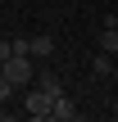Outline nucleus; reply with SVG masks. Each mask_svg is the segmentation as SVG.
I'll list each match as a JSON object with an SVG mask.
<instances>
[{
	"mask_svg": "<svg viewBox=\"0 0 118 122\" xmlns=\"http://www.w3.org/2000/svg\"><path fill=\"white\" fill-rule=\"evenodd\" d=\"M5 77H9L18 91H27V86H32V54H9V59H5Z\"/></svg>",
	"mask_w": 118,
	"mask_h": 122,
	"instance_id": "f257e3e1",
	"label": "nucleus"
},
{
	"mask_svg": "<svg viewBox=\"0 0 118 122\" xmlns=\"http://www.w3.org/2000/svg\"><path fill=\"white\" fill-rule=\"evenodd\" d=\"M23 104H27V113H32V118H50V95H45L41 86H27Z\"/></svg>",
	"mask_w": 118,
	"mask_h": 122,
	"instance_id": "f03ea898",
	"label": "nucleus"
},
{
	"mask_svg": "<svg viewBox=\"0 0 118 122\" xmlns=\"http://www.w3.org/2000/svg\"><path fill=\"white\" fill-rule=\"evenodd\" d=\"M50 118H59V122H73V118H77L73 100H68V95H55V100H50Z\"/></svg>",
	"mask_w": 118,
	"mask_h": 122,
	"instance_id": "7ed1b4c3",
	"label": "nucleus"
},
{
	"mask_svg": "<svg viewBox=\"0 0 118 122\" xmlns=\"http://www.w3.org/2000/svg\"><path fill=\"white\" fill-rule=\"evenodd\" d=\"M27 50H32V59H50L55 54V36H27Z\"/></svg>",
	"mask_w": 118,
	"mask_h": 122,
	"instance_id": "20e7f679",
	"label": "nucleus"
},
{
	"mask_svg": "<svg viewBox=\"0 0 118 122\" xmlns=\"http://www.w3.org/2000/svg\"><path fill=\"white\" fill-rule=\"evenodd\" d=\"M36 86H41L50 100H55V95H64V81H59V72H41V77H36Z\"/></svg>",
	"mask_w": 118,
	"mask_h": 122,
	"instance_id": "39448f33",
	"label": "nucleus"
},
{
	"mask_svg": "<svg viewBox=\"0 0 118 122\" xmlns=\"http://www.w3.org/2000/svg\"><path fill=\"white\" fill-rule=\"evenodd\" d=\"M100 50H105V54H118V23H105V36H100Z\"/></svg>",
	"mask_w": 118,
	"mask_h": 122,
	"instance_id": "423d86ee",
	"label": "nucleus"
},
{
	"mask_svg": "<svg viewBox=\"0 0 118 122\" xmlns=\"http://www.w3.org/2000/svg\"><path fill=\"white\" fill-rule=\"evenodd\" d=\"M109 72H114V63H109V54L100 50V54L91 59V77H109Z\"/></svg>",
	"mask_w": 118,
	"mask_h": 122,
	"instance_id": "0eeeda50",
	"label": "nucleus"
},
{
	"mask_svg": "<svg viewBox=\"0 0 118 122\" xmlns=\"http://www.w3.org/2000/svg\"><path fill=\"white\" fill-rule=\"evenodd\" d=\"M14 95H18V86H14V81H9V77H5V72H0V104H9V100H14Z\"/></svg>",
	"mask_w": 118,
	"mask_h": 122,
	"instance_id": "6e6552de",
	"label": "nucleus"
},
{
	"mask_svg": "<svg viewBox=\"0 0 118 122\" xmlns=\"http://www.w3.org/2000/svg\"><path fill=\"white\" fill-rule=\"evenodd\" d=\"M9 54H14V41H5V36H0V63H5Z\"/></svg>",
	"mask_w": 118,
	"mask_h": 122,
	"instance_id": "1a4fd4ad",
	"label": "nucleus"
},
{
	"mask_svg": "<svg viewBox=\"0 0 118 122\" xmlns=\"http://www.w3.org/2000/svg\"><path fill=\"white\" fill-rule=\"evenodd\" d=\"M114 118H118V100H114Z\"/></svg>",
	"mask_w": 118,
	"mask_h": 122,
	"instance_id": "9d476101",
	"label": "nucleus"
},
{
	"mask_svg": "<svg viewBox=\"0 0 118 122\" xmlns=\"http://www.w3.org/2000/svg\"><path fill=\"white\" fill-rule=\"evenodd\" d=\"M0 72H5V63H0Z\"/></svg>",
	"mask_w": 118,
	"mask_h": 122,
	"instance_id": "9b49d317",
	"label": "nucleus"
}]
</instances>
